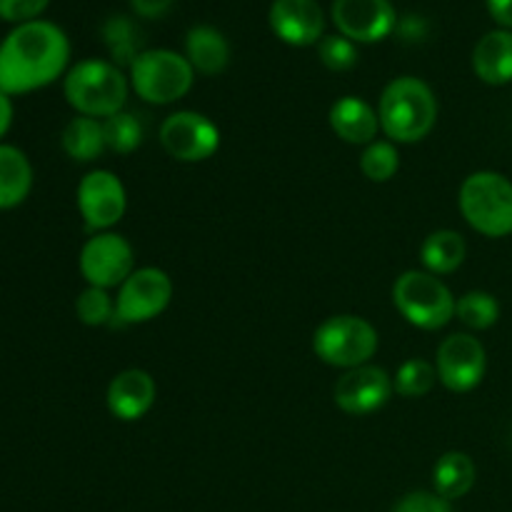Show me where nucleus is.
I'll list each match as a JSON object with an SVG mask.
<instances>
[{"mask_svg":"<svg viewBox=\"0 0 512 512\" xmlns=\"http://www.w3.org/2000/svg\"><path fill=\"white\" fill-rule=\"evenodd\" d=\"M185 58L200 75H220L230 63V43L213 25H193L185 35Z\"/></svg>","mask_w":512,"mask_h":512,"instance_id":"19","label":"nucleus"},{"mask_svg":"<svg viewBox=\"0 0 512 512\" xmlns=\"http://www.w3.org/2000/svg\"><path fill=\"white\" fill-rule=\"evenodd\" d=\"M130 90L150 105H173L190 93L195 70L188 58L168 48H145L128 68Z\"/></svg>","mask_w":512,"mask_h":512,"instance_id":"6","label":"nucleus"},{"mask_svg":"<svg viewBox=\"0 0 512 512\" xmlns=\"http://www.w3.org/2000/svg\"><path fill=\"white\" fill-rule=\"evenodd\" d=\"M440 105L423 78L400 75L383 88L378 103L380 133L395 145H413L428 138L438 123Z\"/></svg>","mask_w":512,"mask_h":512,"instance_id":"2","label":"nucleus"},{"mask_svg":"<svg viewBox=\"0 0 512 512\" xmlns=\"http://www.w3.org/2000/svg\"><path fill=\"white\" fill-rule=\"evenodd\" d=\"M13 115H15L13 98L0 90V143H3V138L8 135V130H10V125H13Z\"/></svg>","mask_w":512,"mask_h":512,"instance_id":"35","label":"nucleus"},{"mask_svg":"<svg viewBox=\"0 0 512 512\" xmlns=\"http://www.w3.org/2000/svg\"><path fill=\"white\" fill-rule=\"evenodd\" d=\"M438 383V370L435 363L423 358H410L400 363V368L393 375V388L400 398L418 400L425 398Z\"/></svg>","mask_w":512,"mask_h":512,"instance_id":"26","label":"nucleus"},{"mask_svg":"<svg viewBox=\"0 0 512 512\" xmlns=\"http://www.w3.org/2000/svg\"><path fill=\"white\" fill-rule=\"evenodd\" d=\"M103 130H105V145H108V150L118 155L135 153V150L143 145V138H145L143 120H140L135 113H130V110H120V113L105 118Z\"/></svg>","mask_w":512,"mask_h":512,"instance_id":"27","label":"nucleus"},{"mask_svg":"<svg viewBox=\"0 0 512 512\" xmlns=\"http://www.w3.org/2000/svg\"><path fill=\"white\" fill-rule=\"evenodd\" d=\"M360 170L370 183H390L400 170V150L393 140H373L360 153Z\"/></svg>","mask_w":512,"mask_h":512,"instance_id":"28","label":"nucleus"},{"mask_svg":"<svg viewBox=\"0 0 512 512\" xmlns=\"http://www.w3.org/2000/svg\"><path fill=\"white\" fill-rule=\"evenodd\" d=\"M393 375L385 368L368 363L360 368L345 370L333 388V400L345 415L378 413L393 398Z\"/></svg>","mask_w":512,"mask_h":512,"instance_id":"13","label":"nucleus"},{"mask_svg":"<svg viewBox=\"0 0 512 512\" xmlns=\"http://www.w3.org/2000/svg\"><path fill=\"white\" fill-rule=\"evenodd\" d=\"M173 278L163 268H135L118 288L115 298V323L143 325L168 310L173 300Z\"/></svg>","mask_w":512,"mask_h":512,"instance_id":"8","label":"nucleus"},{"mask_svg":"<svg viewBox=\"0 0 512 512\" xmlns=\"http://www.w3.org/2000/svg\"><path fill=\"white\" fill-rule=\"evenodd\" d=\"M380 348V335L370 320L360 315H330L315 328L313 353L330 368L353 370L368 365Z\"/></svg>","mask_w":512,"mask_h":512,"instance_id":"7","label":"nucleus"},{"mask_svg":"<svg viewBox=\"0 0 512 512\" xmlns=\"http://www.w3.org/2000/svg\"><path fill=\"white\" fill-rule=\"evenodd\" d=\"M458 208L465 223L485 238L512 235V180L495 170H478L463 180Z\"/></svg>","mask_w":512,"mask_h":512,"instance_id":"4","label":"nucleus"},{"mask_svg":"<svg viewBox=\"0 0 512 512\" xmlns=\"http://www.w3.org/2000/svg\"><path fill=\"white\" fill-rule=\"evenodd\" d=\"M328 123L343 143L363 145V148L378 140L380 133L378 108H373L368 100L358 98V95H345V98L335 100L330 105Z\"/></svg>","mask_w":512,"mask_h":512,"instance_id":"17","label":"nucleus"},{"mask_svg":"<svg viewBox=\"0 0 512 512\" xmlns=\"http://www.w3.org/2000/svg\"><path fill=\"white\" fill-rule=\"evenodd\" d=\"M160 145L178 163H205L220 148V128L198 110H175L160 123Z\"/></svg>","mask_w":512,"mask_h":512,"instance_id":"9","label":"nucleus"},{"mask_svg":"<svg viewBox=\"0 0 512 512\" xmlns=\"http://www.w3.org/2000/svg\"><path fill=\"white\" fill-rule=\"evenodd\" d=\"M173 5H175V0H130V8H133V13L140 15V18H148V20L163 18V15L173 8Z\"/></svg>","mask_w":512,"mask_h":512,"instance_id":"33","label":"nucleus"},{"mask_svg":"<svg viewBox=\"0 0 512 512\" xmlns=\"http://www.w3.org/2000/svg\"><path fill=\"white\" fill-rule=\"evenodd\" d=\"M455 318L470 330H490L500 320V303L488 290H468L458 298Z\"/></svg>","mask_w":512,"mask_h":512,"instance_id":"25","label":"nucleus"},{"mask_svg":"<svg viewBox=\"0 0 512 512\" xmlns=\"http://www.w3.org/2000/svg\"><path fill=\"white\" fill-rule=\"evenodd\" d=\"M143 33L128 15H110L103 23V43L108 48L110 63L118 68H130L133 60L143 53Z\"/></svg>","mask_w":512,"mask_h":512,"instance_id":"24","label":"nucleus"},{"mask_svg":"<svg viewBox=\"0 0 512 512\" xmlns=\"http://www.w3.org/2000/svg\"><path fill=\"white\" fill-rule=\"evenodd\" d=\"M468 258V243L458 230H433L420 245V263L423 270L433 275H450Z\"/></svg>","mask_w":512,"mask_h":512,"instance_id":"22","label":"nucleus"},{"mask_svg":"<svg viewBox=\"0 0 512 512\" xmlns=\"http://www.w3.org/2000/svg\"><path fill=\"white\" fill-rule=\"evenodd\" d=\"M78 268L90 288H120L135 270L133 245L113 230L93 233L80 248Z\"/></svg>","mask_w":512,"mask_h":512,"instance_id":"10","label":"nucleus"},{"mask_svg":"<svg viewBox=\"0 0 512 512\" xmlns=\"http://www.w3.org/2000/svg\"><path fill=\"white\" fill-rule=\"evenodd\" d=\"M335 28L353 43H380L398 28V13L390 0H333Z\"/></svg>","mask_w":512,"mask_h":512,"instance_id":"14","label":"nucleus"},{"mask_svg":"<svg viewBox=\"0 0 512 512\" xmlns=\"http://www.w3.org/2000/svg\"><path fill=\"white\" fill-rule=\"evenodd\" d=\"M475 480H478L475 460L463 450H448L440 455L433 468V493L448 503H455L475 488Z\"/></svg>","mask_w":512,"mask_h":512,"instance_id":"21","label":"nucleus"},{"mask_svg":"<svg viewBox=\"0 0 512 512\" xmlns=\"http://www.w3.org/2000/svg\"><path fill=\"white\" fill-rule=\"evenodd\" d=\"M393 305L408 325L418 330H443L455 318L458 298L428 270H405L393 283Z\"/></svg>","mask_w":512,"mask_h":512,"instance_id":"5","label":"nucleus"},{"mask_svg":"<svg viewBox=\"0 0 512 512\" xmlns=\"http://www.w3.org/2000/svg\"><path fill=\"white\" fill-rule=\"evenodd\" d=\"M473 70L483 83H512V30H490L473 50Z\"/></svg>","mask_w":512,"mask_h":512,"instance_id":"18","label":"nucleus"},{"mask_svg":"<svg viewBox=\"0 0 512 512\" xmlns=\"http://www.w3.org/2000/svg\"><path fill=\"white\" fill-rule=\"evenodd\" d=\"M268 23L275 38L293 48H310L325 38V13L318 0H273Z\"/></svg>","mask_w":512,"mask_h":512,"instance_id":"15","label":"nucleus"},{"mask_svg":"<svg viewBox=\"0 0 512 512\" xmlns=\"http://www.w3.org/2000/svg\"><path fill=\"white\" fill-rule=\"evenodd\" d=\"M130 80L115 63L103 58H88L70 65L63 78V95L75 115L105 120L125 110Z\"/></svg>","mask_w":512,"mask_h":512,"instance_id":"3","label":"nucleus"},{"mask_svg":"<svg viewBox=\"0 0 512 512\" xmlns=\"http://www.w3.org/2000/svg\"><path fill=\"white\" fill-rule=\"evenodd\" d=\"M393 512H453V503L440 498L438 493L418 490V493H408L405 498H400Z\"/></svg>","mask_w":512,"mask_h":512,"instance_id":"32","label":"nucleus"},{"mask_svg":"<svg viewBox=\"0 0 512 512\" xmlns=\"http://www.w3.org/2000/svg\"><path fill=\"white\" fill-rule=\"evenodd\" d=\"M48 5L50 0H0V20L13 25L40 20V15H43Z\"/></svg>","mask_w":512,"mask_h":512,"instance_id":"31","label":"nucleus"},{"mask_svg":"<svg viewBox=\"0 0 512 512\" xmlns=\"http://www.w3.org/2000/svg\"><path fill=\"white\" fill-rule=\"evenodd\" d=\"M435 370L443 388L450 393H470L483 383L488 373V353L485 345L470 333H453L438 345Z\"/></svg>","mask_w":512,"mask_h":512,"instance_id":"12","label":"nucleus"},{"mask_svg":"<svg viewBox=\"0 0 512 512\" xmlns=\"http://www.w3.org/2000/svg\"><path fill=\"white\" fill-rule=\"evenodd\" d=\"M318 58L320 63L328 70H333V73H348V70H353L360 60L358 43H353V40H348L340 33L325 35L318 43Z\"/></svg>","mask_w":512,"mask_h":512,"instance_id":"30","label":"nucleus"},{"mask_svg":"<svg viewBox=\"0 0 512 512\" xmlns=\"http://www.w3.org/2000/svg\"><path fill=\"white\" fill-rule=\"evenodd\" d=\"M33 165L18 145L0 143V210H13L33 190Z\"/></svg>","mask_w":512,"mask_h":512,"instance_id":"20","label":"nucleus"},{"mask_svg":"<svg viewBox=\"0 0 512 512\" xmlns=\"http://www.w3.org/2000/svg\"><path fill=\"white\" fill-rule=\"evenodd\" d=\"M60 145H63V153L75 163H93L108 150L103 120L75 115L65 123L63 133H60Z\"/></svg>","mask_w":512,"mask_h":512,"instance_id":"23","label":"nucleus"},{"mask_svg":"<svg viewBox=\"0 0 512 512\" xmlns=\"http://www.w3.org/2000/svg\"><path fill=\"white\" fill-rule=\"evenodd\" d=\"M158 398L155 378L143 368H128L115 375L105 393L110 415L120 423H135L153 410Z\"/></svg>","mask_w":512,"mask_h":512,"instance_id":"16","label":"nucleus"},{"mask_svg":"<svg viewBox=\"0 0 512 512\" xmlns=\"http://www.w3.org/2000/svg\"><path fill=\"white\" fill-rule=\"evenodd\" d=\"M75 315L88 328H103V325L115 323V298L110 295V290L88 285L75 298Z\"/></svg>","mask_w":512,"mask_h":512,"instance_id":"29","label":"nucleus"},{"mask_svg":"<svg viewBox=\"0 0 512 512\" xmlns=\"http://www.w3.org/2000/svg\"><path fill=\"white\" fill-rule=\"evenodd\" d=\"M488 13L503 30H512V0H488Z\"/></svg>","mask_w":512,"mask_h":512,"instance_id":"34","label":"nucleus"},{"mask_svg":"<svg viewBox=\"0 0 512 512\" xmlns=\"http://www.w3.org/2000/svg\"><path fill=\"white\" fill-rule=\"evenodd\" d=\"M70 63V40L50 20L15 25L0 40V90L10 98L45 88L65 78Z\"/></svg>","mask_w":512,"mask_h":512,"instance_id":"1","label":"nucleus"},{"mask_svg":"<svg viewBox=\"0 0 512 512\" xmlns=\"http://www.w3.org/2000/svg\"><path fill=\"white\" fill-rule=\"evenodd\" d=\"M75 205L90 233H108L123 220L128 210V193L118 175L98 168L80 178Z\"/></svg>","mask_w":512,"mask_h":512,"instance_id":"11","label":"nucleus"}]
</instances>
